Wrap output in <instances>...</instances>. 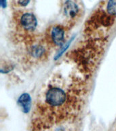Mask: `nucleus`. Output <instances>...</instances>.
Returning a JSON list of instances; mask_svg holds the SVG:
<instances>
[{"mask_svg":"<svg viewBox=\"0 0 116 131\" xmlns=\"http://www.w3.org/2000/svg\"><path fill=\"white\" fill-rule=\"evenodd\" d=\"M85 81L77 77L69 84L54 78L37 98L32 116L33 131H49L58 124L73 118L81 109Z\"/></svg>","mask_w":116,"mask_h":131,"instance_id":"obj_1","label":"nucleus"},{"mask_svg":"<svg viewBox=\"0 0 116 131\" xmlns=\"http://www.w3.org/2000/svg\"><path fill=\"white\" fill-rule=\"evenodd\" d=\"M15 39L24 45L35 40L33 34L37 27L36 17L30 12H17L14 16Z\"/></svg>","mask_w":116,"mask_h":131,"instance_id":"obj_2","label":"nucleus"},{"mask_svg":"<svg viewBox=\"0 0 116 131\" xmlns=\"http://www.w3.org/2000/svg\"><path fill=\"white\" fill-rule=\"evenodd\" d=\"M25 46L24 60L30 64L38 63L46 60L49 56L51 49L44 39L39 41L35 39Z\"/></svg>","mask_w":116,"mask_h":131,"instance_id":"obj_3","label":"nucleus"},{"mask_svg":"<svg viewBox=\"0 0 116 131\" xmlns=\"http://www.w3.org/2000/svg\"><path fill=\"white\" fill-rule=\"evenodd\" d=\"M68 29L62 25H54L48 27L44 37V40L48 47L59 48L66 42Z\"/></svg>","mask_w":116,"mask_h":131,"instance_id":"obj_4","label":"nucleus"},{"mask_svg":"<svg viewBox=\"0 0 116 131\" xmlns=\"http://www.w3.org/2000/svg\"><path fill=\"white\" fill-rule=\"evenodd\" d=\"M63 11L66 18L73 20L79 15V8L77 4L73 0H66L63 4Z\"/></svg>","mask_w":116,"mask_h":131,"instance_id":"obj_5","label":"nucleus"},{"mask_svg":"<svg viewBox=\"0 0 116 131\" xmlns=\"http://www.w3.org/2000/svg\"><path fill=\"white\" fill-rule=\"evenodd\" d=\"M18 104L24 112H28L31 108V97L28 94H23L18 99Z\"/></svg>","mask_w":116,"mask_h":131,"instance_id":"obj_6","label":"nucleus"},{"mask_svg":"<svg viewBox=\"0 0 116 131\" xmlns=\"http://www.w3.org/2000/svg\"><path fill=\"white\" fill-rule=\"evenodd\" d=\"M105 11L113 18L116 17V0H108Z\"/></svg>","mask_w":116,"mask_h":131,"instance_id":"obj_7","label":"nucleus"},{"mask_svg":"<svg viewBox=\"0 0 116 131\" xmlns=\"http://www.w3.org/2000/svg\"><path fill=\"white\" fill-rule=\"evenodd\" d=\"M30 0H13V3L16 6L25 7L29 4Z\"/></svg>","mask_w":116,"mask_h":131,"instance_id":"obj_8","label":"nucleus"},{"mask_svg":"<svg viewBox=\"0 0 116 131\" xmlns=\"http://www.w3.org/2000/svg\"><path fill=\"white\" fill-rule=\"evenodd\" d=\"M1 4L3 8H5L6 6V0H1Z\"/></svg>","mask_w":116,"mask_h":131,"instance_id":"obj_9","label":"nucleus"}]
</instances>
